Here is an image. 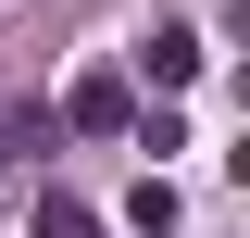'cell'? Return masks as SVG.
<instances>
[{
  "label": "cell",
  "instance_id": "4",
  "mask_svg": "<svg viewBox=\"0 0 250 238\" xmlns=\"http://www.w3.org/2000/svg\"><path fill=\"white\" fill-rule=\"evenodd\" d=\"M38 238H100V213H88V201H62V188H50V201H38Z\"/></svg>",
  "mask_w": 250,
  "mask_h": 238
},
{
  "label": "cell",
  "instance_id": "2",
  "mask_svg": "<svg viewBox=\"0 0 250 238\" xmlns=\"http://www.w3.org/2000/svg\"><path fill=\"white\" fill-rule=\"evenodd\" d=\"M200 63H213V50H200V38H188V25H163V38H150V88H188Z\"/></svg>",
  "mask_w": 250,
  "mask_h": 238
},
{
  "label": "cell",
  "instance_id": "3",
  "mask_svg": "<svg viewBox=\"0 0 250 238\" xmlns=\"http://www.w3.org/2000/svg\"><path fill=\"white\" fill-rule=\"evenodd\" d=\"M125 226H138V238H163V226H175V188H163V176H138V201H125Z\"/></svg>",
  "mask_w": 250,
  "mask_h": 238
},
{
  "label": "cell",
  "instance_id": "1",
  "mask_svg": "<svg viewBox=\"0 0 250 238\" xmlns=\"http://www.w3.org/2000/svg\"><path fill=\"white\" fill-rule=\"evenodd\" d=\"M62 125H75V138H125V125H138V88H125V75H75V88H62Z\"/></svg>",
  "mask_w": 250,
  "mask_h": 238
}]
</instances>
